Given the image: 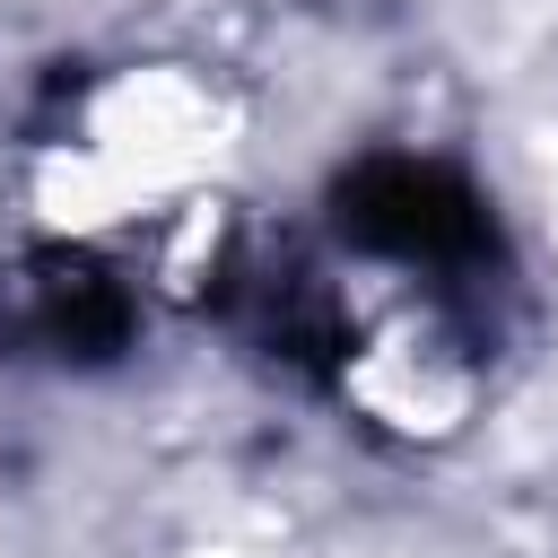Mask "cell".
<instances>
[{
	"label": "cell",
	"mask_w": 558,
	"mask_h": 558,
	"mask_svg": "<svg viewBox=\"0 0 558 558\" xmlns=\"http://www.w3.org/2000/svg\"><path fill=\"white\" fill-rule=\"evenodd\" d=\"M122 288L113 279H96V270H78V279H52V296H44V331L61 340V349H78V357H96V349H113L122 340Z\"/></svg>",
	"instance_id": "7a4b0ae2"
},
{
	"label": "cell",
	"mask_w": 558,
	"mask_h": 558,
	"mask_svg": "<svg viewBox=\"0 0 558 558\" xmlns=\"http://www.w3.org/2000/svg\"><path fill=\"white\" fill-rule=\"evenodd\" d=\"M340 235L410 270H471L497 244L480 192L427 157H366L340 183Z\"/></svg>",
	"instance_id": "6da1fadb"
}]
</instances>
